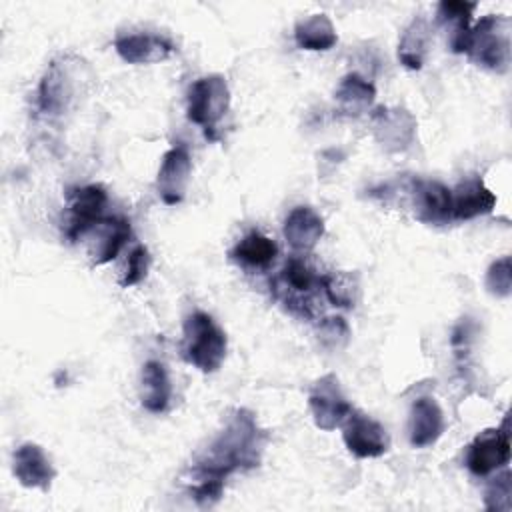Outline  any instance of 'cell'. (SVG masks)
Returning a JSON list of instances; mask_svg holds the SVG:
<instances>
[{
    "label": "cell",
    "instance_id": "6da1fadb",
    "mask_svg": "<svg viewBox=\"0 0 512 512\" xmlns=\"http://www.w3.org/2000/svg\"><path fill=\"white\" fill-rule=\"evenodd\" d=\"M264 446L266 432L258 426L256 416L246 408H236L224 422V428L192 464V476L196 482L224 486L230 474L256 468L262 460Z\"/></svg>",
    "mask_w": 512,
    "mask_h": 512
},
{
    "label": "cell",
    "instance_id": "7a4b0ae2",
    "mask_svg": "<svg viewBox=\"0 0 512 512\" xmlns=\"http://www.w3.org/2000/svg\"><path fill=\"white\" fill-rule=\"evenodd\" d=\"M458 54H466L478 66L506 72L510 64V22L498 14L482 16L470 26Z\"/></svg>",
    "mask_w": 512,
    "mask_h": 512
},
{
    "label": "cell",
    "instance_id": "3957f363",
    "mask_svg": "<svg viewBox=\"0 0 512 512\" xmlns=\"http://www.w3.org/2000/svg\"><path fill=\"white\" fill-rule=\"evenodd\" d=\"M228 340L224 330L212 320L210 314L194 310L184 320L182 356L184 360L204 374L216 372L226 358Z\"/></svg>",
    "mask_w": 512,
    "mask_h": 512
},
{
    "label": "cell",
    "instance_id": "277c9868",
    "mask_svg": "<svg viewBox=\"0 0 512 512\" xmlns=\"http://www.w3.org/2000/svg\"><path fill=\"white\" fill-rule=\"evenodd\" d=\"M84 62L74 56L54 58L38 86V110L50 116H60L76 102L80 92Z\"/></svg>",
    "mask_w": 512,
    "mask_h": 512
},
{
    "label": "cell",
    "instance_id": "5b68a950",
    "mask_svg": "<svg viewBox=\"0 0 512 512\" xmlns=\"http://www.w3.org/2000/svg\"><path fill=\"white\" fill-rule=\"evenodd\" d=\"M230 108V90L226 78L220 74H208L194 80L186 96V116L192 124L204 130L208 140H216V124Z\"/></svg>",
    "mask_w": 512,
    "mask_h": 512
},
{
    "label": "cell",
    "instance_id": "8992f818",
    "mask_svg": "<svg viewBox=\"0 0 512 512\" xmlns=\"http://www.w3.org/2000/svg\"><path fill=\"white\" fill-rule=\"evenodd\" d=\"M318 288H322L320 276L300 258H290L274 280V296L288 312L302 318H312V296Z\"/></svg>",
    "mask_w": 512,
    "mask_h": 512
},
{
    "label": "cell",
    "instance_id": "52a82bcc",
    "mask_svg": "<svg viewBox=\"0 0 512 512\" xmlns=\"http://www.w3.org/2000/svg\"><path fill=\"white\" fill-rule=\"evenodd\" d=\"M68 214H66V228L64 236L70 242L82 240V236L104 216V208L108 202V194L104 186L100 184H88V186H78L70 188L68 194Z\"/></svg>",
    "mask_w": 512,
    "mask_h": 512
},
{
    "label": "cell",
    "instance_id": "ba28073f",
    "mask_svg": "<svg viewBox=\"0 0 512 512\" xmlns=\"http://www.w3.org/2000/svg\"><path fill=\"white\" fill-rule=\"evenodd\" d=\"M308 406L314 424L326 432L342 426L346 416L352 412V404L348 402L334 374H324L312 384L308 394Z\"/></svg>",
    "mask_w": 512,
    "mask_h": 512
},
{
    "label": "cell",
    "instance_id": "9c48e42d",
    "mask_svg": "<svg viewBox=\"0 0 512 512\" xmlns=\"http://www.w3.org/2000/svg\"><path fill=\"white\" fill-rule=\"evenodd\" d=\"M342 440L356 458H378L390 450L386 428L364 412L352 408L342 422Z\"/></svg>",
    "mask_w": 512,
    "mask_h": 512
},
{
    "label": "cell",
    "instance_id": "30bf717a",
    "mask_svg": "<svg viewBox=\"0 0 512 512\" xmlns=\"http://www.w3.org/2000/svg\"><path fill=\"white\" fill-rule=\"evenodd\" d=\"M510 460V434L504 428L482 430L466 452V468L474 476H488Z\"/></svg>",
    "mask_w": 512,
    "mask_h": 512
},
{
    "label": "cell",
    "instance_id": "8fae6325",
    "mask_svg": "<svg viewBox=\"0 0 512 512\" xmlns=\"http://www.w3.org/2000/svg\"><path fill=\"white\" fill-rule=\"evenodd\" d=\"M372 130L376 142L388 152L406 150L416 136V118L406 108L378 106L372 112Z\"/></svg>",
    "mask_w": 512,
    "mask_h": 512
},
{
    "label": "cell",
    "instance_id": "7c38bea8",
    "mask_svg": "<svg viewBox=\"0 0 512 512\" xmlns=\"http://www.w3.org/2000/svg\"><path fill=\"white\" fill-rule=\"evenodd\" d=\"M192 174V158L184 144L172 146L160 162L156 176V190L164 204H180L186 196V188Z\"/></svg>",
    "mask_w": 512,
    "mask_h": 512
},
{
    "label": "cell",
    "instance_id": "4fadbf2b",
    "mask_svg": "<svg viewBox=\"0 0 512 512\" xmlns=\"http://www.w3.org/2000/svg\"><path fill=\"white\" fill-rule=\"evenodd\" d=\"M132 230L130 222L122 216H104L82 238L88 236V256L92 266H100L118 256L128 242Z\"/></svg>",
    "mask_w": 512,
    "mask_h": 512
},
{
    "label": "cell",
    "instance_id": "5bb4252c",
    "mask_svg": "<svg viewBox=\"0 0 512 512\" xmlns=\"http://www.w3.org/2000/svg\"><path fill=\"white\" fill-rule=\"evenodd\" d=\"M12 472L24 488H36L42 492L50 490L56 476V470L44 448L34 442H24L14 450Z\"/></svg>",
    "mask_w": 512,
    "mask_h": 512
},
{
    "label": "cell",
    "instance_id": "9a60e30c",
    "mask_svg": "<svg viewBox=\"0 0 512 512\" xmlns=\"http://www.w3.org/2000/svg\"><path fill=\"white\" fill-rule=\"evenodd\" d=\"M412 204L416 220L424 224H446L452 220V190L442 182H412Z\"/></svg>",
    "mask_w": 512,
    "mask_h": 512
},
{
    "label": "cell",
    "instance_id": "2e32d148",
    "mask_svg": "<svg viewBox=\"0 0 512 512\" xmlns=\"http://www.w3.org/2000/svg\"><path fill=\"white\" fill-rule=\"evenodd\" d=\"M114 48L118 56L128 64H156L174 52V46L168 38L152 32L118 34Z\"/></svg>",
    "mask_w": 512,
    "mask_h": 512
},
{
    "label": "cell",
    "instance_id": "e0dca14e",
    "mask_svg": "<svg viewBox=\"0 0 512 512\" xmlns=\"http://www.w3.org/2000/svg\"><path fill=\"white\" fill-rule=\"evenodd\" d=\"M444 432V412L430 396L416 398L408 418V438L414 448H426L438 442Z\"/></svg>",
    "mask_w": 512,
    "mask_h": 512
},
{
    "label": "cell",
    "instance_id": "ac0fdd59",
    "mask_svg": "<svg viewBox=\"0 0 512 512\" xmlns=\"http://www.w3.org/2000/svg\"><path fill=\"white\" fill-rule=\"evenodd\" d=\"M496 196L480 178H466L452 190V220H472L490 214Z\"/></svg>",
    "mask_w": 512,
    "mask_h": 512
},
{
    "label": "cell",
    "instance_id": "d6986e66",
    "mask_svg": "<svg viewBox=\"0 0 512 512\" xmlns=\"http://www.w3.org/2000/svg\"><path fill=\"white\" fill-rule=\"evenodd\" d=\"M322 234L324 220L310 206H296L284 220V238L296 252H310Z\"/></svg>",
    "mask_w": 512,
    "mask_h": 512
},
{
    "label": "cell",
    "instance_id": "ffe728a7",
    "mask_svg": "<svg viewBox=\"0 0 512 512\" xmlns=\"http://www.w3.org/2000/svg\"><path fill=\"white\" fill-rule=\"evenodd\" d=\"M172 398V382L168 370L158 360H148L140 372V402L152 412L160 414L168 408Z\"/></svg>",
    "mask_w": 512,
    "mask_h": 512
},
{
    "label": "cell",
    "instance_id": "44dd1931",
    "mask_svg": "<svg viewBox=\"0 0 512 512\" xmlns=\"http://www.w3.org/2000/svg\"><path fill=\"white\" fill-rule=\"evenodd\" d=\"M374 96V84L356 72L346 74L334 90L336 106L346 116H362L372 106Z\"/></svg>",
    "mask_w": 512,
    "mask_h": 512
},
{
    "label": "cell",
    "instance_id": "7402d4cb",
    "mask_svg": "<svg viewBox=\"0 0 512 512\" xmlns=\"http://www.w3.org/2000/svg\"><path fill=\"white\" fill-rule=\"evenodd\" d=\"M294 40L302 50L324 52L338 42L336 28L326 14H312L294 26Z\"/></svg>",
    "mask_w": 512,
    "mask_h": 512
},
{
    "label": "cell",
    "instance_id": "603a6c76",
    "mask_svg": "<svg viewBox=\"0 0 512 512\" xmlns=\"http://www.w3.org/2000/svg\"><path fill=\"white\" fill-rule=\"evenodd\" d=\"M428 44H430V26L426 18L416 16L402 32V38L398 44V60L408 70H420L424 64V56L428 52Z\"/></svg>",
    "mask_w": 512,
    "mask_h": 512
},
{
    "label": "cell",
    "instance_id": "cb8c5ba5",
    "mask_svg": "<svg viewBox=\"0 0 512 512\" xmlns=\"http://www.w3.org/2000/svg\"><path fill=\"white\" fill-rule=\"evenodd\" d=\"M278 254V246L268 236L252 230L248 232L232 250V258L252 266V268H266L274 262Z\"/></svg>",
    "mask_w": 512,
    "mask_h": 512
},
{
    "label": "cell",
    "instance_id": "d4e9b609",
    "mask_svg": "<svg viewBox=\"0 0 512 512\" xmlns=\"http://www.w3.org/2000/svg\"><path fill=\"white\" fill-rule=\"evenodd\" d=\"M476 10L474 2H464V0H444L438 4V20L442 24H452V36H450V46L452 52L458 54L460 44L464 40V36L470 30V20H472V12Z\"/></svg>",
    "mask_w": 512,
    "mask_h": 512
},
{
    "label": "cell",
    "instance_id": "484cf974",
    "mask_svg": "<svg viewBox=\"0 0 512 512\" xmlns=\"http://www.w3.org/2000/svg\"><path fill=\"white\" fill-rule=\"evenodd\" d=\"M320 286L332 306L352 308L358 298V280L356 276L346 272H332L320 276Z\"/></svg>",
    "mask_w": 512,
    "mask_h": 512
},
{
    "label": "cell",
    "instance_id": "4316f807",
    "mask_svg": "<svg viewBox=\"0 0 512 512\" xmlns=\"http://www.w3.org/2000/svg\"><path fill=\"white\" fill-rule=\"evenodd\" d=\"M484 506L486 510L496 512H510L512 508V474L510 470H504L496 474L486 486L484 492Z\"/></svg>",
    "mask_w": 512,
    "mask_h": 512
},
{
    "label": "cell",
    "instance_id": "83f0119b",
    "mask_svg": "<svg viewBox=\"0 0 512 512\" xmlns=\"http://www.w3.org/2000/svg\"><path fill=\"white\" fill-rule=\"evenodd\" d=\"M318 340L324 348L338 352L350 342V326L342 316H328L318 326Z\"/></svg>",
    "mask_w": 512,
    "mask_h": 512
},
{
    "label": "cell",
    "instance_id": "f1b7e54d",
    "mask_svg": "<svg viewBox=\"0 0 512 512\" xmlns=\"http://www.w3.org/2000/svg\"><path fill=\"white\" fill-rule=\"evenodd\" d=\"M486 288L492 296L506 298L512 292V262L510 256L494 260L486 270Z\"/></svg>",
    "mask_w": 512,
    "mask_h": 512
},
{
    "label": "cell",
    "instance_id": "f546056e",
    "mask_svg": "<svg viewBox=\"0 0 512 512\" xmlns=\"http://www.w3.org/2000/svg\"><path fill=\"white\" fill-rule=\"evenodd\" d=\"M148 270H150V252H148L146 246L138 244L130 252V256H128L126 270H124V274L120 278V286L122 288H130L134 284H140L146 278Z\"/></svg>",
    "mask_w": 512,
    "mask_h": 512
}]
</instances>
